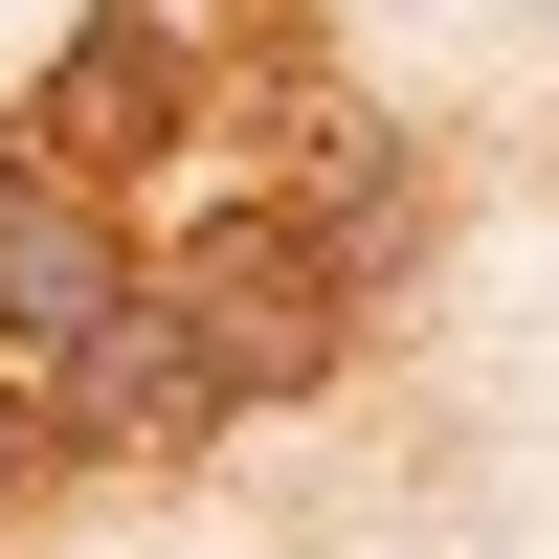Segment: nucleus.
<instances>
[{
	"label": "nucleus",
	"instance_id": "obj_3",
	"mask_svg": "<svg viewBox=\"0 0 559 559\" xmlns=\"http://www.w3.org/2000/svg\"><path fill=\"white\" fill-rule=\"evenodd\" d=\"M68 471H90V448H68V381H23V358H0V559H23V515H45Z\"/></svg>",
	"mask_w": 559,
	"mask_h": 559
},
{
	"label": "nucleus",
	"instance_id": "obj_2",
	"mask_svg": "<svg viewBox=\"0 0 559 559\" xmlns=\"http://www.w3.org/2000/svg\"><path fill=\"white\" fill-rule=\"evenodd\" d=\"M134 269H157V224H134L112 179H68V157H45L23 202H0V358H23V381H68V358L134 313Z\"/></svg>",
	"mask_w": 559,
	"mask_h": 559
},
{
	"label": "nucleus",
	"instance_id": "obj_1",
	"mask_svg": "<svg viewBox=\"0 0 559 559\" xmlns=\"http://www.w3.org/2000/svg\"><path fill=\"white\" fill-rule=\"evenodd\" d=\"M224 112H247V45H202L179 0H68V45H45V90H23V134H45L68 179H112V202L179 179Z\"/></svg>",
	"mask_w": 559,
	"mask_h": 559
},
{
	"label": "nucleus",
	"instance_id": "obj_4",
	"mask_svg": "<svg viewBox=\"0 0 559 559\" xmlns=\"http://www.w3.org/2000/svg\"><path fill=\"white\" fill-rule=\"evenodd\" d=\"M23 179H45V134H23V112H0V202H23Z\"/></svg>",
	"mask_w": 559,
	"mask_h": 559
}]
</instances>
